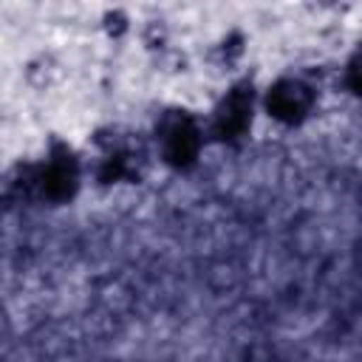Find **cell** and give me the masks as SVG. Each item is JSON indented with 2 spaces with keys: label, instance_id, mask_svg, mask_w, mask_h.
<instances>
[{
  "label": "cell",
  "instance_id": "obj_1",
  "mask_svg": "<svg viewBox=\"0 0 362 362\" xmlns=\"http://www.w3.org/2000/svg\"><path fill=\"white\" fill-rule=\"evenodd\" d=\"M204 147V127L187 110H170L156 124V150L167 164L187 167Z\"/></svg>",
  "mask_w": 362,
  "mask_h": 362
},
{
  "label": "cell",
  "instance_id": "obj_2",
  "mask_svg": "<svg viewBox=\"0 0 362 362\" xmlns=\"http://www.w3.org/2000/svg\"><path fill=\"white\" fill-rule=\"evenodd\" d=\"M266 105H269V116L283 122H300L314 107V88L305 79L286 76L274 88H269Z\"/></svg>",
  "mask_w": 362,
  "mask_h": 362
},
{
  "label": "cell",
  "instance_id": "obj_3",
  "mask_svg": "<svg viewBox=\"0 0 362 362\" xmlns=\"http://www.w3.org/2000/svg\"><path fill=\"white\" fill-rule=\"evenodd\" d=\"M249 124H252V93L246 90V85H238L226 90V96L215 107L212 127L221 139H235V136H243Z\"/></svg>",
  "mask_w": 362,
  "mask_h": 362
},
{
  "label": "cell",
  "instance_id": "obj_4",
  "mask_svg": "<svg viewBox=\"0 0 362 362\" xmlns=\"http://www.w3.org/2000/svg\"><path fill=\"white\" fill-rule=\"evenodd\" d=\"M348 76H351V85L362 93V51L356 54V59L351 62V68H348Z\"/></svg>",
  "mask_w": 362,
  "mask_h": 362
}]
</instances>
